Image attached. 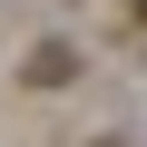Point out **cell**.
Returning <instances> with one entry per match:
<instances>
[{
	"label": "cell",
	"mask_w": 147,
	"mask_h": 147,
	"mask_svg": "<svg viewBox=\"0 0 147 147\" xmlns=\"http://www.w3.org/2000/svg\"><path fill=\"white\" fill-rule=\"evenodd\" d=\"M20 79H30V88H69V79H79V49H69V39H39Z\"/></svg>",
	"instance_id": "obj_1"
},
{
	"label": "cell",
	"mask_w": 147,
	"mask_h": 147,
	"mask_svg": "<svg viewBox=\"0 0 147 147\" xmlns=\"http://www.w3.org/2000/svg\"><path fill=\"white\" fill-rule=\"evenodd\" d=\"M127 10H137V20H147V0H127Z\"/></svg>",
	"instance_id": "obj_2"
}]
</instances>
